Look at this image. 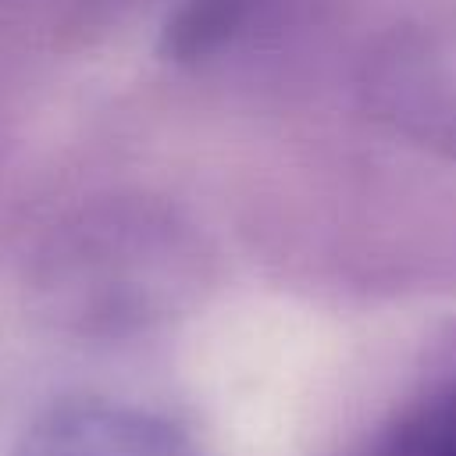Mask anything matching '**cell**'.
I'll list each match as a JSON object with an SVG mask.
<instances>
[{
  "label": "cell",
  "mask_w": 456,
  "mask_h": 456,
  "mask_svg": "<svg viewBox=\"0 0 456 456\" xmlns=\"http://www.w3.org/2000/svg\"><path fill=\"white\" fill-rule=\"evenodd\" d=\"M378 456H456V381L406 410Z\"/></svg>",
  "instance_id": "4"
},
{
  "label": "cell",
  "mask_w": 456,
  "mask_h": 456,
  "mask_svg": "<svg viewBox=\"0 0 456 456\" xmlns=\"http://www.w3.org/2000/svg\"><path fill=\"white\" fill-rule=\"evenodd\" d=\"M264 4L267 0H178L160 25L157 50L175 68H200L235 46Z\"/></svg>",
  "instance_id": "3"
},
{
  "label": "cell",
  "mask_w": 456,
  "mask_h": 456,
  "mask_svg": "<svg viewBox=\"0 0 456 456\" xmlns=\"http://www.w3.org/2000/svg\"><path fill=\"white\" fill-rule=\"evenodd\" d=\"M356 96L395 139L456 160V18H417L374 36Z\"/></svg>",
  "instance_id": "1"
},
{
  "label": "cell",
  "mask_w": 456,
  "mask_h": 456,
  "mask_svg": "<svg viewBox=\"0 0 456 456\" xmlns=\"http://www.w3.org/2000/svg\"><path fill=\"white\" fill-rule=\"evenodd\" d=\"M11 456H207L175 420L118 399H61L18 438Z\"/></svg>",
  "instance_id": "2"
}]
</instances>
